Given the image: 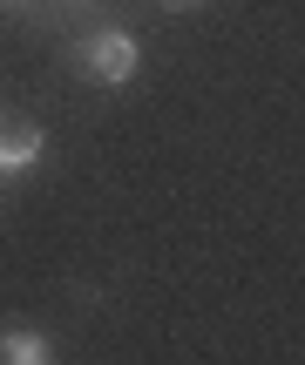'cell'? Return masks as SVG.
<instances>
[{
	"mask_svg": "<svg viewBox=\"0 0 305 365\" xmlns=\"http://www.w3.org/2000/svg\"><path fill=\"white\" fill-rule=\"evenodd\" d=\"M75 61H81V75H89L95 88H122V81H136V68H143V48H136V34H122V27H95L75 48Z\"/></svg>",
	"mask_w": 305,
	"mask_h": 365,
	"instance_id": "1",
	"label": "cell"
},
{
	"mask_svg": "<svg viewBox=\"0 0 305 365\" xmlns=\"http://www.w3.org/2000/svg\"><path fill=\"white\" fill-rule=\"evenodd\" d=\"M41 156H48V135H41L34 122H7V129H0V176L34 170Z\"/></svg>",
	"mask_w": 305,
	"mask_h": 365,
	"instance_id": "2",
	"label": "cell"
},
{
	"mask_svg": "<svg viewBox=\"0 0 305 365\" xmlns=\"http://www.w3.org/2000/svg\"><path fill=\"white\" fill-rule=\"evenodd\" d=\"M0 359H7V365H48L54 345L41 339L34 325H7V331H0Z\"/></svg>",
	"mask_w": 305,
	"mask_h": 365,
	"instance_id": "3",
	"label": "cell"
},
{
	"mask_svg": "<svg viewBox=\"0 0 305 365\" xmlns=\"http://www.w3.org/2000/svg\"><path fill=\"white\" fill-rule=\"evenodd\" d=\"M163 7H197V0H163Z\"/></svg>",
	"mask_w": 305,
	"mask_h": 365,
	"instance_id": "4",
	"label": "cell"
},
{
	"mask_svg": "<svg viewBox=\"0 0 305 365\" xmlns=\"http://www.w3.org/2000/svg\"><path fill=\"white\" fill-rule=\"evenodd\" d=\"M0 7H21V0H0Z\"/></svg>",
	"mask_w": 305,
	"mask_h": 365,
	"instance_id": "5",
	"label": "cell"
}]
</instances>
